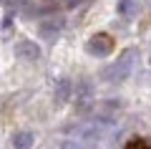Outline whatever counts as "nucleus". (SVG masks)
<instances>
[{
    "instance_id": "obj_1",
    "label": "nucleus",
    "mask_w": 151,
    "mask_h": 149,
    "mask_svg": "<svg viewBox=\"0 0 151 149\" xmlns=\"http://www.w3.org/2000/svg\"><path fill=\"white\" fill-rule=\"evenodd\" d=\"M30 144H33V134H28V132H20L13 137V147L15 149H30Z\"/></svg>"
},
{
    "instance_id": "obj_3",
    "label": "nucleus",
    "mask_w": 151,
    "mask_h": 149,
    "mask_svg": "<svg viewBox=\"0 0 151 149\" xmlns=\"http://www.w3.org/2000/svg\"><path fill=\"white\" fill-rule=\"evenodd\" d=\"M25 58H38V48L33 46V43H20V48H18Z\"/></svg>"
},
{
    "instance_id": "obj_2",
    "label": "nucleus",
    "mask_w": 151,
    "mask_h": 149,
    "mask_svg": "<svg viewBox=\"0 0 151 149\" xmlns=\"http://www.w3.org/2000/svg\"><path fill=\"white\" fill-rule=\"evenodd\" d=\"M93 51V53H108V48H111V41H106L103 36H98L96 41H91V46H88Z\"/></svg>"
}]
</instances>
